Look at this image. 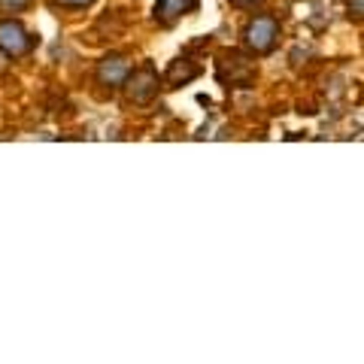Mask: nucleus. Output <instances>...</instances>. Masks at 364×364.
<instances>
[{
	"label": "nucleus",
	"instance_id": "obj_5",
	"mask_svg": "<svg viewBox=\"0 0 364 364\" xmlns=\"http://www.w3.org/2000/svg\"><path fill=\"white\" fill-rule=\"evenodd\" d=\"M198 6H200V0H155L152 16L158 25H173L182 16L198 13Z\"/></svg>",
	"mask_w": 364,
	"mask_h": 364
},
{
	"label": "nucleus",
	"instance_id": "obj_8",
	"mask_svg": "<svg viewBox=\"0 0 364 364\" xmlns=\"http://www.w3.org/2000/svg\"><path fill=\"white\" fill-rule=\"evenodd\" d=\"M31 4L33 0H0V9H6V13H25Z\"/></svg>",
	"mask_w": 364,
	"mask_h": 364
},
{
	"label": "nucleus",
	"instance_id": "obj_6",
	"mask_svg": "<svg viewBox=\"0 0 364 364\" xmlns=\"http://www.w3.org/2000/svg\"><path fill=\"white\" fill-rule=\"evenodd\" d=\"M222 67H231V73H219V79L225 85H237V88H249L252 85V79H255V67L249 64L246 58H240V55H228V58L219 61Z\"/></svg>",
	"mask_w": 364,
	"mask_h": 364
},
{
	"label": "nucleus",
	"instance_id": "obj_4",
	"mask_svg": "<svg viewBox=\"0 0 364 364\" xmlns=\"http://www.w3.org/2000/svg\"><path fill=\"white\" fill-rule=\"evenodd\" d=\"M131 67H128V58H122V55H107L104 61L97 64V82L107 85V88H122L124 79H128Z\"/></svg>",
	"mask_w": 364,
	"mask_h": 364
},
{
	"label": "nucleus",
	"instance_id": "obj_9",
	"mask_svg": "<svg viewBox=\"0 0 364 364\" xmlns=\"http://www.w3.org/2000/svg\"><path fill=\"white\" fill-rule=\"evenodd\" d=\"M91 4L95 0H52V6H61V9H85Z\"/></svg>",
	"mask_w": 364,
	"mask_h": 364
},
{
	"label": "nucleus",
	"instance_id": "obj_2",
	"mask_svg": "<svg viewBox=\"0 0 364 364\" xmlns=\"http://www.w3.org/2000/svg\"><path fill=\"white\" fill-rule=\"evenodd\" d=\"M124 95H128L131 104L136 107H146V104H152V100L158 97V88H161V79H158L155 73V67L152 64H146L140 67V70H134L128 73V79H124Z\"/></svg>",
	"mask_w": 364,
	"mask_h": 364
},
{
	"label": "nucleus",
	"instance_id": "obj_3",
	"mask_svg": "<svg viewBox=\"0 0 364 364\" xmlns=\"http://www.w3.org/2000/svg\"><path fill=\"white\" fill-rule=\"evenodd\" d=\"M33 40L31 31L21 25V21L16 18H6L0 21V52L9 55V58H21V55H28L33 49Z\"/></svg>",
	"mask_w": 364,
	"mask_h": 364
},
{
	"label": "nucleus",
	"instance_id": "obj_10",
	"mask_svg": "<svg viewBox=\"0 0 364 364\" xmlns=\"http://www.w3.org/2000/svg\"><path fill=\"white\" fill-rule=\"evenodd\" d=\"M346 9L355 18H364V0H346Z\"/></svg>",
	"mask_w": 364,
	"mask_h": 364
},
{
	"label": "nucleus",
	"instance_id": "obj_1",
	"mask_svg": "<svg viewBox=\"0 0 364 364\" xmlns=\"http://www.w3.org/2000/svg\"><path fill=\"white\" fill-rule=\"evenodd\" d=\"M279 43V21L273 16H255L243 28V49L249 55H270Z\"/></svg>",
	"mask_w": 364,
	"mask_h": 364
},
{
	"label": "nucleus",
	"instance_id": "obj_7",
	"mask_svg": "<svg viewBox=\"0 0 364 364\" xmlns=\"http://www.w3.org/2000/svg\"><path fill=\"white\" fill-rule=\"evenodd\" d=\"M198 76H200V67L191 64L188 58H176L173 64L167 67V82L170 85H186V82H191V79H198Z\"/></svg>",
	"mask_w": 364,
	"mask_h": 364
},
{
	"label": "nucleus",
	"instance_id": "obj_11",
	"mask_svg": "<svg viewBox=\"0 0 364 364\" xmlns=\"http://www.w3.org/2000/svg\"><path fill=\"white\" fill-rule=\"evenodd\" d=\"M231 4H234V6H246V9H249V6H258V4H264V0H231Z\"/></svg>",
	"mask_w": 364,
	"mask_h": 364
}]
</instances>
